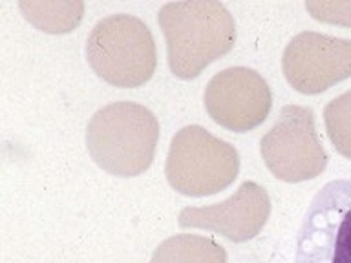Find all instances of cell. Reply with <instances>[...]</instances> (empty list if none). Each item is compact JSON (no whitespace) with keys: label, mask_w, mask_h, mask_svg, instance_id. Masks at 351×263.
<instances>
[{"label":"cell","mask_w":351,"mask_h":263,"mask_svg":"<svg viewBox=\"0 0 351 263\" xmlns=\"http://www.w3.org/2000/svg\"><path fill=\"white\" fill-rule=\"evenodd\" d=\"M306 8L317 21L351 26V2H307Z\"/></svg>","instance_id":"7c38bea8"},{"label":"cell","mask_w":351,"mask_h":263,"mask_svg":"<svg viewBox=\"0 0 351 263\" xmlns=\"http://www.w3.org/2000/svg\"><path fill=\"white\" fill-rule=\"evenodd\" d=\"M158 22L170 71L183 81L196 79L236 42L234 18L221 2H170L159 10Z\"/></svg>","instance_id":"6da1fadb"},{"label":"cell","mask_w":351,"mask_h":263,"mask_svg":"<svg viewBox=\"0 0 351 263\" xmlns=\"http://www.w3.org/2000/svg\"><path fill=\"white\" fill-rule=\"evenodd\" d=\"M324 121L337 152L351 159V90L329 101L324 108Z\"/></svg>","instance_id":"8fae6325"},{"label":"cell","mask_w":351,"mask_h":263,"mask_svg":"<svg viewBox=\"0 0 351 263\" xmlns=\"http://www.w3.org/2000/svg\"><path fill=\"white\" fill-rule=\"evenodd\" d=\"M86 59L103 81L119 88H136L154 75L158 51L147 24L123 13L95 24L86 40Z\"/></svg>","instance_id":"3957f363"},{"label":"cell","mask_w":351,"mask_h":263,"mask_svg":"<svg viewBox=\"0 0 351 263\" xmlns=\"http://www.w3.org/2000/svg\"><path fill=\"white\" fill-rule=\"evenodd\" d=\"M159 139L156 115L132 101L106 104L86 126V148L97 166L117 177L150 168Z\"/></svg>","instance_id":"7a4b0ae2"},{"label":"cell","mask_w":351,"mask_h":263,"mask_svg":"<svg viewBox=\"0 0 351 263\" xmlns=\"http://www.w3.org/2000/svg\"><path fill=\"white\" fill-rule=\"evenodd\" d=\"M271 214L267 190L245 181L221 203L208 207H185L180 212L181 229H205L225 236L232 243H245L260 234Z\"/></svg>","instance_id":"9c48e42d"},{"label":"cell","mask_w":351,"mask_h":263,"mask_svg":"<svg viewBox=\"0 0 351 263\" xmlns=\"http://www.w3.org/2000/svg\"><path fill=\"white\" fill-rule=\"evenodd\" d=\"M260 153L269 172L285 183L315 179L328 168V153L318 141L311 108L289 104L273 128L260 139Z\"/></svg>","instance_id":"5b68a950"},{"label":"cell","mask_w":351,"mask_h":263,"mask_svg":"<svg viewBox=\"0 0 351 263\" xmlns=\"http://www.w3.org/2000/svg\"><path fill=\"white\" fill-rule=\"evenodd\" d=\"M203 103L214 123L243 134L267 119L273 106V93L256 70L232 66L208 81Z\"/></svg>","instance_id":"52a82bcc"},{"label":"cell","mask_w":351,"mask_h":263,"mask_svg":"<svg viewBox=\"0 0 351 263\" xmlns=\"http://www.w3.org/2000/svg\"><path fill=\"white\" fill-rule=\"evenodd\" d=\"M238 172V150L203 126H185L172 137L165 175L170 186L183 196L218 194L234 183Z\"/></svg>","instance_id":"277c9868"},{"label":"cell","mask_w":351,"mask_h":263,"mask_svg":"<svg viewBox=\"0 0 351 263\" xmlns=\"http://www.w3.org/2000/svg\"><path fill=\"white\" fill-rule=\"evenodd\" d=\"M150 263H227V251L213 238L178 234L159 243Z\"/></svg>","instance_id":"30bf717a"},{"label":"cell","mask_w":351,"mask_h":263,"mask_svg":"<svg viewBox=\"0 0 351 263\" xmlns=\"http://www.w3.org/2000/svg\"><path fill=\"white\" fill-rule=\"evenodd\" d=\"M295 263H351V177L324 185L296 238Z\"/></svg>","instance_id":"8992f818"},{"label":"cell","mask_w":351,"mask_h":263,"mask_svg":"<svg viewBox=\"0 0 351 263\" xmlns=\"http://www.w3.org/2000/svg\"><path fill=\"white\" fill-rule=\"evenodd\" d=\"M282 70L296 92H326L351 77V40L315 32L298 33L285 48Z\"/></svg>","instance_id":"ba28073f"}]
</instances>
